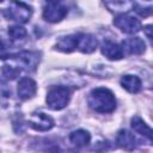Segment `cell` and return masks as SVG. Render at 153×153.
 I'll return each instance as SVG.
<instances>
[{"instance_id":"6da1fadb","label":"cell","mask_w":153,"mask_h":153,"mask_svg":"<svg viewBox=\"0 0 153 153\" xmlns=\"http://www.w3.org/2000/svg\"><path fill=\"white\" fill-rule=\"evenodd\" d=\"M87 103L92 110L100 114L112 112L116 109L115 96L109 88L105 87L93 88L87 97Z\"/></svg>"},{"instance_id":"7a4b0ae2","label":"cell","mask_w":153,"mask_h":153,"mask_svg":"<svg viewBox=\"0 0 153 153\" xmlns=\"http://www.w3.org/2000/svg\"><path fill=\"white\" fill-rule=\"evenodd\" d=\"M71 98V91L66 86H53L47 94V104L53 110H61L68 103Z\"/></svg>"},{"instance_id":"3957f363","label":"cell","mask_w":153,"mask_h":153,"mask_svg":"<svg viewBox=\"0 0 153 153\" xmlns=\"http://www.w3.org/2000/svg\"><path fill=\"white\" fill-rule=\"evenodd\" d=\"M4 14L7 19L23 24L29 22V19L31 18L32 8L27 4H24L20 1H12L10 6L6 10H4Z\"/></svg>"},{"instance_id":"277c9868","label":"cell","mask_w":153,"mask_h":153,"mask_svg":"<svg viewBox=\"0 0 153 153\" xmlns=\"http://www.w3.org/2000/svg\"><path fill=\"white\" fill-rule=\"evenodd\" d=\"M114 25L118 27L122 32L129 33V35L136 33L141 30V22L137 18L126 13H121L116 16L114 19Z\"/></svg>"},{"instance_id":"5b68a950","label":"cell","mask_w":153,"mask_h":153,"mask_svg":"<svg viewBox=\"0 0 153 153\" xmlns=\"http://www.w3.org/2000/svg\"><path fill=\"white\" fill-rule=\"evenodd\" d=\"M68 10L67 7L62 4V2H57V1H49L44 5L43 8V17L47 22L50 23H57L60 20H62L66 14H67Z\"/></svg>"},{"instance_id":"8992f818","label":"cell","mask_w":153,"mask_h":153,"mask_svg":"<svg viewBox=\"0 0 153 153\" xmlns=\"http://www.w3.org/2000/svg\"><path fill=\"white\" fill-rule=\"evenodd\" d=\"M12 60L18 65L17 67L20 69L24 68L25 71H35L38 62H39V54L37 51H22L16 55L11 56Z\"/></svg>"},{"instance_id":"52a82bcc","label":"cell","mask_w":153,"mask_h":153,"mask_svg":"<svg viewBox=\"0 0 153 153\" xmlns=\"http://www.w3.org/2000/svg\"><path fill=\"white\" fill-rule=\"evenodd\" d=\"M98 41L90 33H75V49L81 53L90 54L97 49Z\"/></svg>"},{"instance_id":"ba28073f","label":"cell","mask_w":153,"mask_h":153,"mask_svg":"<svg viewBox=\"0 0 153 153\" xmlns=\"http://www.w3.org/2000/svg\"><path fill=\"white\" fill-rule=\"evenodd\" d=\"M29 124L35 130L45 131V130H49L54 127V120L43 112H35L31 115Z\"/></svg>"},{"instance_id":"9c48e42d","label":"cell","mask_w":153,"mask_h":153,"mask_svg":"<svg viewBox=\"0 0 153 153\" xmlns=\"http://www.w3.org/2000/svg\"><path fill=\"white\" fill-rule=\"evenodd\" d=\"M116 143L118 147H121L126 151H133L139 145V140L129 130L121 129L116 135Z\"/></svg>"},{"instance_id":"30bf717a","label":"cell","mask_w":153,"mask_h":153,"mask_svg":"<svg viewBox=\"0 0 153 153\" xmlns=\"http://www.w3.org/2000/svg\"><path fill=\"white\" fill-rule=\"evenodd\" d=\"M121 48L123 54L126 53L128 55H141L146 49V44L140 37H131L126 39Z\"/></svg>"},{"instance_id":"8fae6325","label":"cell","mask_w":153,"mask_h":153,"mask_svg":"<svg viewBox=\"0 0 153 153\" xmlns=\"http://www.w3.org/2000/svg\"><path fill=\"white\" fill-rule=\"evenodd\" d=\"M37 92V85L31 78H23L18 82V96L20 99H30Z\"/></svg>"},{"instance_id":"7c38bea8","label":"cell","mask_w":153,"mask_h":153,"mask_svg":"<svg viewBox=\"0 0 153 153\" xmlns=\"http://www.w3.org/2000/svg\"><path fill=\"white\" fill-rule=\"evenodd\" d=\"M102 54L109 60H121L123 57V51L121 45L111 41H104L100 47Z\"/></svg>"},{"instance_id":"4fadbf2b","label":"cell","mask_w":153,"mask_h":153,"mask_svg":"<svg viewBox=\"0 0 153 153\" xmlns=\"http://www.w3.org/2000/svg\"><path fill=\"white\" fill-rule=\"evenodd\" d=\"M121 85L130 93H137L141 90V80L136 75L126 74L121 78Z\"/></svg>"},{"instance_id":"5bb4252c","label":"cell","mask_w":153,"mask_h":153,"mask_svg":"<svg viewBox=\"0 0 153 153\" xmlns=\"http://www.w3.org/2000/svg\"><path fill=\"white\" fill-rule=\"evenodd\" d=\"M90 140H91V135L88 134V131H86L84 129L75 130V131L71 133V135H69V141L78 148L87 146L90 143Z\"/></svg>"},{"instance_id":"9a60e30c","label":"cell","mask_w":153,"mask_h":153,"mask_svg":"<svg viewBox=\"0 0 153 153\" xmlns=\"http://www.w3.org/2000/svg\"><path fill=\"white\" fill-rule=\"evenodd\" d=\"M130 123H131V128H133L136 133H139L140 135L147 137L149 142L152 141V130H151V128H149L139 116H134V117L131 118Z\"/></svg>"},{"instance_id":"2e32d148","label":"cell","mask_w":153,"mask_h":153,"mask_svg":"<svg viewBox=\"0 0 153 153\" xmlns=\"http://www.w3.org/2000/svg\"><path fill=\"white\" fill-rule=\"evenodd\" d=\"M56 49L63 53H72L75 49V35L61 37L56 43Z\"/></svg>"},{"instance_id":"e0dca14e","label":"cell","mask_w":153,"mask_h":153,"mask_svg":"<svg viewBox=\"0 0 153 153\" xmlns=\"http://www.w3.org/2000/svg\"><path fill=\"white\" fill-rule=\"evenodd\" d=\"M8 35H10V37H11L12 41L19 42V41H24L26 38L27 32H26V30L23 26L13 25V26L8 27Z\"/></svg>"},{"instance_id":"ac0fdd59","label":"cell","mask_w":153,"mask_h":153,"mask_svg":"<svg viewBox=\"0 0 153 153\" xmlns=\"http://www.w3.org/2000/svg\"><path fill=\"white\" fill-rule=\"evenodd\" d=\"M134 2H129V1H112V2H105V6L109 7V10L111 11H116V12H127L129 10L133 8Z\"/></svg>"},{"instance_id":"d6986e66","label":"cell","mask_w":153,"mask_h":153,"mask_svg":"<svg viewBox=\"0 0 153 153\" xmlns=\"http://www.w3.org/2000/svg\"><path fill=\"white\" fill-rule=\"evenodd\" d=\"M20 73V69L17 67V66H10V65H5L2 67V75L6 78V79H14L19 75Z\"/></svg>"},{"instance_id":"ffe728a7","label":"cell","mask_w":153,"mask_h":153,"mask_svg":"<svg viewBox=\"0 0 153 153\" xmlns=\"http://www.w3.org/2000/svg\"><path fill=\"white\" fill-rule=\"evenodd\" d=\"M133 8H134V10H135V12H136V13H139L141 17H147V16H149V14H151V12H152V6L142 7V6H140L139 4H136V2H134Z\"/></svg>"},{"instance_id":"44dd1931","label":"cell","mask_w":153,"mask_h":153,"mask_svg":"<svg viewBox=\"0 0 153 153\" xmlns=\"http://www.w3.org/2000/svg\"><path fill=\"white\" fill-rule=\"evenodd\" d=\"M11 55H10L8 45L4 41H0V59H7Z\"/></svg>"},{"instance_id":"7402d4cb","label":"cell","mask_w":153,"mask_h":153,"mask_svg":"<svg viewBox=\"0 0 153 153\" xmlns=\"http://www.w3.org/2000/svg\"><path fill=\"white\" fill-rule=\"evenodd\" d=\"M145 30H146V33H147V37H148L149 39H152V35H151V26L148 25V26H147V27H146Z\"/></svg>"}]
</instances>
